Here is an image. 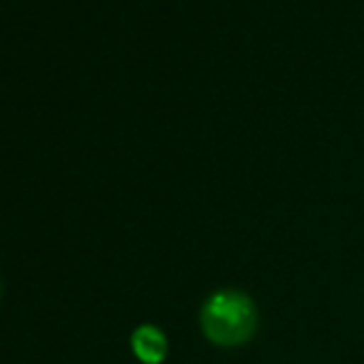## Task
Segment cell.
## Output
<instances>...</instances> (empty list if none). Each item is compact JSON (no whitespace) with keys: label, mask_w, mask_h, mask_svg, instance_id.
<instances>
[{"label":"cell","mask_w":364,"mask_h":364,"mask_svg":"<svg viewBox=\"0 0 364 364\" xmlns=\"http://www.w3.org/2000/svg\"><path fill=\"white\" fill-rule=\"evenodd\" d=\"M202 328L215 345H242L253 336L257 328L255 304L242 291H219L204 304Z\"/></svg>","instance_id":"1"},{"label":"cell","mask_w":364,"mask_h":364,"mask_svg":"<svg viewBox=\"0 0 364 364\" xmlns=\"http://www.w3.org/2000/svg\"><path fill=\"white\" fill-rule=\"evenodd\" d=\"M131 347L146 364H161L167 355V338L156 326H139L131 336Z\"/></svg>","instance_id":"2"}]
</instances>
